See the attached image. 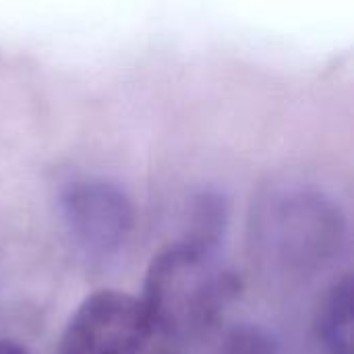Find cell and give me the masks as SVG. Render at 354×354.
Listing matches in <instances>:
<instances>
[{"label":"cell","mask_w":354,"mask_h":354,"mask_svg":"<svg viewBox=\"0 0 354 354\" xmlns=\"http://www.w3.org/2000/svg\"><path fill=\"white\" fill-rule=\"evenodd\" d=\"M239 295L241 280L216 249L180 241L151 259L139 303L153 338L201 346L224 326Z\"/></svg>","instance_id":"obj_1"},{"label":"cell","mask_w":354,"mask_h":354,"mask_svg":"<svg viewBox=\"0 0 354 354\" xmlns=\"http://www.w3.org/2000/svg\"><path fill=\"white\" fill-rule=\"evenodd\" d=\"M249 234L255 259L272 276L307 280L340 253L346 220L322 189L288 183L259 195Z\"/></svg>","instance_id":"obj_2"},{"label":"cell","mask_w":354,"mask_h":354,"mask_svg":"<svg viewBox=\"0 0 354 354\" xmlns=\"http://www.w3.org/2000/svg\"><path fill=\"white\" fill-rule=\"evenodd\" d=\"M62 226L79 253L91 261H108L120 253L135 226L129 195L100 176L66 183L58 195Z\"/></svg>","instance_id":"obj_3"},{"label":"cell","mask_w":354,"mask_h":354,"mask_svg":"<svg viewBox=\"0 0 354 354\" xmlns=\"http://www.w3.org/2000/svg\"><path fill=\"white\" fill-rule=\"evenodd\" d=\"M151 340L137 297L120 290H97L71 315L60 340V354H145Z\"/></svg>","instance_id":"obj_4"},{"label":"cell","mask_w":354,"mask_h":354,"mask_svg":"<svg viewBox=\"0 0 354 354\" xmlns=\"http://www.w3.org/2000/svg\"><path fill=\"white\" fill-rule=\"evenodd\" d=\"M353 282L351 276L334 282L315 311V336L328 354H351Z\"/></svg>","instance_id":"obj_5"},{"label":"cell","mask_w":354,"mask_h":354,"mask_svg":"<svg viewBox=\"0 0 354 354\" xmlns=\"http://www.w3.org/2000/svg\"><path fill=\"white\" fill-rule=\"evenodd\" d=\"M201 348H205V354H278L276 338L253 324H224Z\"/></svg>","instance_id":"obj_6"},{"label":"cell","mask_w":354,"mask_h":354,"mask_svg":"<svg viewBox=\"0 0 354 354\" xmlns=\"http://www.w3.org/2000/svg\"><path fill=\"white\" fill-rule=\"evenodd\" d=\"M228 220V207L226 199L216 195V193H201L191 207L189 216V232H187V243L205 247V249H216L220 236L224 234Z\"/></svg>","instance_id":"obj_7"},{"label":"cell","mask_w":354,"mask_h":354,"mask_svg":"<svg viewBox=\"0 0 354 354\" xmlns=\"http://www.w3.org/2000/svg\"><path fill=\"white\" fill-rule=\"evenodd\" d=\"M0 354H31L25 346L12 342V340H2L0 338Z\"/></svg>","instance_id":"obj_8"}]
</instances>
